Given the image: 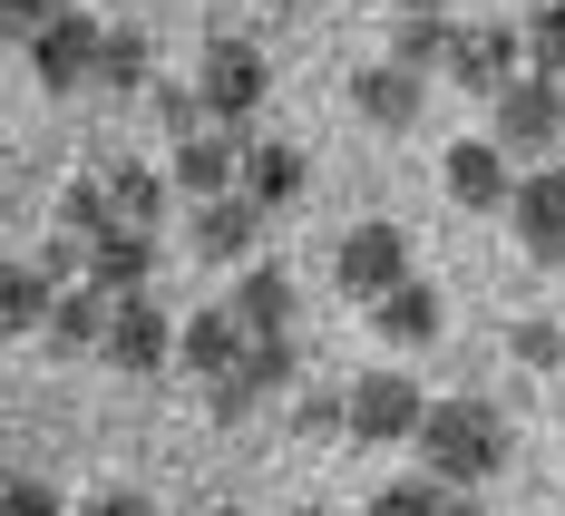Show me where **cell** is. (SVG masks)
I'll return each mask as SVG.
<instances>
[{"instance_id":"1","label":"cell","mask_w":565,"mask_h":516,"mask_svg":"<svg viewBox=\"0 0 565 516\" xmlns=\"http://www.w3.org/2000/svg\"><path fill=\"white\" fill-rule=\"evenodd\" d=\"M409 449H419V467L439 487H488L508 467V419H498V400H429Z\"/></svg>"},{"instance_id":"2","label":"cell","mask_w":565,"mask_h":516,"mask_svg":"<svg viewBox=\"0 0 565 516\" xmlns=\"http://www.w3.org/2000/svg\"><path fill=\"white\" fill-rule=\"evenodd\" d=\"M488 137H498L508 157H546L565 137V78H546V68L508 78V88L488 98Z\"/></svg>"},{"instance_id":"3","label":"cell","mask_w":565,"mask_h":516,"mask_svg":"<svg viewBox=\"0 0 565 516\" xmlns=\"http://www.w3.org/2000/svg\"><path fill=\"white\" fill-rule=\"evenodd\" d=\"M98 58H108V20H88V10H58L50 30H30L40 88H98Z\"/></svg>"},{"instance_id":"4","label":"cell","mask_w":565,"mask_h":516,"mask_svg":"<svg viewBox=\"0 0 565 516\" xmlns=\"http://www.w3.org/2000/svg\"><path fill=\"white\" fill-rule=\"evenodd\" d=\"M419 380L409 370H371V380H351V449H399V439H419Z\"/></svg>"},{"instance_id":"5","label":"cell","mask_w":565,"mask_h":516,"mask_svg":"<svg viewBox=\"0 0 565 516\" xmlns=\"http://www.w3.org/2000/svg\"><path fill=\"white\" fill-rule=\"evenodd\" d=\"M195 88H205L215 127H244V117L264 108L274 68H264V50H254V40H205V58H195Z\"/></svg>"},{"instance_id":"6","label":"cell","mask_w":565,"mask_h":516,"mask_svg":"<svg viewBox=\"0 0 565 516\" xmlns=\"http://www.w3.org/2000/svg\"><path fill=\"white\" fill-rule=\"evenodd\" d=\"M244 157H254V137H244V127H205V137H175L167 175H175V195H185V205H215V195L244 185Z\"/></svg>"},{"instance_id":"7","label":"cell","mask_w":565,"mask_h":516,"mask_svg":"<svg viewBox=\"0 0 565 516\" xmlns=\"http://www.w3.org/2000/svg\"><path fill=\"white\" fill-rule=\"evenodd\" d=\"M332 283L351 292V302H381V292L409 283V234L399 225H351L332 254Z\"/></svg>"},{"instance_id":"8","label":"cell","mask_w":565,"mask_h":516,"mask_svg":"<svg viewBox=\"0 0 565 516\" xmlns=\"http://www.w3.org/2000/svg\"><path fill=\"white\" fill-rule=\"evenodd\" d=\"M274 390H292V332L254 342L225 380H205V409H215V419H254V400H274Z\"/></svg>"},{"instance_id":"9","label":"cell","mask_w":565,"mask_h":516,"mask_svg":"<svg viewBox=\"0 0 565 516\" xmlns=\"http://www.w3.org/2000/svg\"><path fill=\"white\" fill-rule=\"evenodd\" d=\"M516 215V244H526V264H565V166H526L508 195Z\"/></svg>"},{"instance_id":"10","label":"cell","mask_w":565,"mask_h":516,"mask_svg":"<svg viewBox=\"0 0 565 516\" xmlns=\"http://www.w3.org/2000/svg\"><path fill=\"white\" fill-rule=\"evenodd\" d=\"M98 361H117L127 380H147V370L175 361V322L147 302V292H117V322H108V351H98Z\"/></svg>"},{"instance_id":"11","label":"cell","mask_w":565,"mask_h":516,"mask_svg":"<svg viewBox=\"0 0 565 516\" xmlns=\"http://www.w3.org/2000/svg\"><path fill=\"white\" fill-rule=\"evenodd\" d=\"M439 175H449V195L468 205V215H498L516 195V166L498 137H458V147H439Z\"/></svg>"},{"instance_id":"12","label":"cell","mask_w":565,"mask_h":516,"mask_svg":"<svg viewBox=\"0 0 565 516\" xmlns=\"http://www.w3.org/2000/svg\"><path fill=\"white\" fill-rule=\"evenodd\" d=\"M449 88H468V98H498L516 78V20H478V30H458L449 68H439Z\"/></svg>"},{"instance_id":"13","label":"cell","mask_w":565,"mask_h":516,"mask_svg":"<svg viewBox=\"0 0 565 516\" xmlns=\"http://www.w3.org/2000/svg\"><path fill=\"white\" fill-rule=\"evenodd\" d=\"M264 225H274V205H254V195L234 185V195H215V205H195V254H205V264H254Z\"/></svg>"},{"instance_id":"14","label":"cell","mask_w":565,"mask_h":516,"mask_svg":"<svg viewBox=\"0 0 565 516\" xmlns=\"http://www.w3.org/2000/svg\"><path fill=\"white\" fill-rule=\"evenodd\" d=\"M244 351H254V332L234 322V302H205V312H185V332H175V361H185L195 380H225Z\"/></svg>"},{"instance_id":"15","label":"cell","mask_w":565,"mask_h":516,"mask_svg":"<svg viewBox=\"0 0 565 516\" xmlns=\"http://www.w3.org/2000/svg\"><path fill=\"white\" fill-rule=\"evenodd\" d=\"M147 273H157V225L88 234V283H98V292H147Z\"/></svg>"},{"instance_id":"16","label":"cell","mask_w":565,"mask_h":516,"mask_svg":"<svg viewBox=\"0 0 565 516\" xmlns=\"http://www.w3.org/2000/svg\"><path fill=\"white\" fill-rule=\"evenodd\" d=\"M351 108L371 117V127H419L429 78H419V68H399V58H381V68H361V78H351Z\"/></svg>"},{"instance_id":"17","label":"cell","mask_w":565,"mask_h":516,"mask_svg":"<svg viewBox=\"0 0 565 516\" xmlns=\"http://www.w3.org/2000/svg\"><path fill=\"white\" fill-rule=\"evenodd\" d=\"M108 322H117V292L98 283H68L50 312V351H68V361H88V351H108Z\"/></svg>"},{"instance_id":"18","label":"cell","mask_w":565,"mask_h":516,"mask_svg":"<svg viewBox=\"0 0 565 516\" xmlns=\"http://www.w3.org/2000/svg\"><path fill=\"white\" fill-rule=\"evenodd\" d=\"M371 322H381V342H399V351H419V342H439V322H449V302H439V283H409L399 292H381L371 302Z\"/></svg>"},{"instance_id":"19","label":"cell","mask_w":565,"mask_h":516,"mask_svg":"<svg viewBox=\"0 0 565 516\" xmlns=\"http://www.w3.org/2000/svg\"><path fill=\"white\" fill-rule=\"evenodd\" d=\"M234 322H244L254 342L292 332V273H282V264H244V283H234Z\"/></svg>"},{"instance_id":"20","label":"cell","mask_w":565,"mask_h":516,"mask_svg":"<svg viewBox=\"0 0 565 516\" xmlns=\"http://www.w3.org/2000/svg\"><path fill=\"white\" fill-rule=\"evenodd\" d=\"M58 273L50 264H10V273H0V322H10V332H50V312H58Z\"/></svg>"},{"instance_id":"21","label":"cell","mask_w":565,"mask_h":516,"mask_svg":"<svg viewBox=\"0 0 565 516\" xmlns=\"http://www.w3.org/2000/svg\"><path fill=\"white\" fill-rule=\"evenodd\" d=\"M449 50H458V30H449V10H399V30H391V58L399 68H449Z\"/></svg>"},{"instance_id":"22","label":"cell","mask_w":565,"mask_h":516,"mask_svg":"<svg viewBox=\"0 0 565 516\" xmlns=\"http://www.w3.org/2000/svg\"><path fill=\"white\" fill-rule=\"evenodd\" d=\"M302 185H312L302 147H254V157H244V195H254V205H274V215L302 195Z\"/></svg>"},{"instance_id":"23","label":"cell","mask_w":565,"mask_h":516,"mask_svg":"<svg viewBox=\"0 0 565 516\" xmlns=\"http://www.w3.org/2000/svg\"><path fill=\"white\" fill-rule=\"evenodd\" d=\"M98 88H117V98L157 88V50H147V30H137V20H117V30H108V58H98Z\"/></svg>"},{"instance_id":"24","label":"cell","mask_w":565,"mask_h":516,"mask_svg":"<svg viewBox=\"0 0 565 516\" xmlns=\"http://www.w3.org/2000/svg\"><path fill=\"white\" fill-rule=\"evenodd\" d=\"M108 195H117V225H157V215H167V195H175V175H157V166H108Z\"/></svg>"},{"instance_id":"25","label":"cell","mask_w":565,"mask_h":516,"mask_svg":"<svg viewBox=\"0 0 565 516\" xmlns=\"http://www.w3.org/2000/svg\"><path fill=\"white\" fill-rule=\"evenodd\" d=\"M147 98H157V117H167V137H205V127H215V108H205L195 78H157Z\"/></svg>"},{"instance_id":"26","label":"cell","mask_w":565,"mask_h":516,"mask_svg":"<svg viewBox=\"0 0 565 516\" xmlns=\"http://www.w3.org/2000/svg\"><path fill=\"white\" fill-rule=\"evenodd\" d=\"M58 225H68V234H108V225H117V195H108V175H78V185L58 195Z\"/></svg>"},{"instance_id":"27","label":"cell","mask_w":565,"mask_h":516,"mask_svg":"<svg viewBox=\"0 0 565 516\" xmlns=\"http://www.w3.org/2000/svg\"><path fill=\"white\" fill-rule=\"evenodd\" d=\"M526 58H536L546 78H565V0H536V10H526Z\"/></svg>"},{"instance_id":"28","label":"cell","mask_w":565,"mask_h":516,"mask_svg":"<svg viewBox=\"0 0 565 516\" xmlns=\"http://www.w3.org/2000/svg\"><path fill=\"white\" fill-rule=\"evenodd\" d=\"M439 507H449V487H439V477H391L361 516H439Z\"/></svg>"},{"instance_id":"29","label":"cell","mask_w":565,"mask_h":516,"mask_svg":"<svg viewBox=\"0 0 565 516\" xmlns=\"http://www.w3.org/2000/svg\"><path fill=\"white\" fill-rule=\"evenodd\" d=\"M508 351L526 361V370H556V361H565V332H556V322H516Z\"/></svg>"},{"instance_id":"30","label":"cell","mask_w":565,"mask_h":516,"mask_svg":"<svg viewBox=\"0 0 565 516\" xmlns=\"http://www.w3.org/2000/svg\"><path fill=\"white\" fill-rule=\"evenodd\" d=\"M40 264H50L58 283H88V234H68V225H50V244H40Z\"/></svg>"},{"instance_id":"31","label":"cell","mask_w":565,"mask_h":516,"mask_svg":"<svg viewBox=\"0 0 565 516\" xmlns=\"http://www.w3.org/2000/svg\"><path fill=\"white\" fill-rule=\"evenodd\" d=\"M0 516H68V507H58V487H50V477H10Z\"/></svg>"},{"instance_id":"32","label":"cell","mask_w":565,"mask_h":516,"mask_svg":"<svg viewBox=\"0 0 565 516\" xmlns=\"http://www.w3.org/2000/svg\"><path fill=\"white\" fill-rule=\"evenodd\" d=\"M58 10H68V0H0V20H10V30H20V40H30V30H50Z\"/></svg>"},{"instance_id":"33","label":"cell","mask_w":565,"mask_h":516,"mask_svg":"<svg viewBox=\"0 0 565 516\" xmlns=\"http://www.w3.org/2000/svg\"><path fill=\"white\" fill-rule=\"evenodd\" d=\"M88 516H157V507H147L137 487H98V497H88Z\"/></svg>"},{"instance_id":"34","label":"cell","mask_w":565,"mask_h":516,"mask_svg":"<svg viewBox=\"0 0 565 516\" xmlns=\"http://www.w3.org/2000/svg\"><path fill=\"white\" fill-rule=\"evenodd\" d=\"M439 516H488V497H478V487H449V507Z\"/></svg>"},{"instance_id":"35","label":"cell","mask_w":565,"mask_h":516,"mask_svg":"<svg viewBox=\"0 0 565 516\" xmlns=\"http://www.w3.org/2000/svg\"><path fill=\"white\" fill-rule=\"evenodd\" d=\"M399 10H439V0H399Z\"/></svg>"},{"instance_id":"36","label":"cell","mask_w":565,"mask_h":516,"mask_svg":"<svg viewBox=\"0 0 565 516\" xmlns=\"http://www.w3.org/2000/svg\"><path fill=\"white\" fill-rule=\"evenodd\" d=\"M292 516H332V507H292Z\"/></svg>"},{"instance_id":"37","label":"cell","mask_w":565,"mask_h":516,"mask_svg":"<svg viewBox=\"0 0 565 516\" xmlns=\"http://www.w3.org/2000/svg\"><path fill=\"white\" fill-rule=\"evenodd\" d=\"M215 516H234V507H215Z\"/></svg>"}]
</instances>
